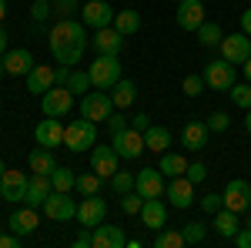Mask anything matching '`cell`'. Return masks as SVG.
<instances>
[{
  "instance_id": "603a6c76",
  "label": "cell",
  "mask_w": 251,
  "mask_h": 248,
  "mask_svg": "<svg viewBox=\"0 0 251 248\" xmlns=\"http://www.w3.org/2000/svg\"><path fill=\"white\" fill-rule=\"evenodd\" d=\"M97 54H121V47H124V34H117V27H100L94 30V37H91Z\"/></svg>"
},
{
  "instance_id": "7402d4cb",
  "label": "cell",
  "mask_w": 251,
  "mask_h": 248,
  "mask_svg": "<svg viewBox=\"0 0 251 248\" xmlns=\"http://www.w3.org/2000/svg\"><path fill=\"white\" fill-rule=\"evenodd\" d=\"M54 84H57V77H54V67H47V64H34V67H30V74H27V91H30L34 97L47 94Z\"/></svg>"
},
{
  "instance_id": "5b68a950",
  "label": "cell",
  "mask_w": 251,
  "mask_h": 248,
  "mask_svg": "<svg viewBox=\"0 0 251 248\" xmlns=\"http://www.w3.org/2000/svg\"><path fill=\"white\" fill-rule=\"evenodd\" d=\"M27 185H30V174L27 171H17V168H7L0 174V198L7 205H20L27 198Z\"/></svg>"
},
{
  "instance_id": "9a60e30c",
  "label": "cell",
  "mask_w": 251,
  "mask_h": 248,
  "mask_svg": "<svg viewBox=\"0 0 251 248\" xmlns=\"http://www.w3.org/2000/svg\"><path fill=\"white\" fill-rule=\"evenodd\" d=\"M225 208L238 211V215L251 208V185L245 181V178H234V181L225 185Z\"/></svg>"
},
{
  "instance_id": "8992f818",
  "label": "cell",
  "mask_w": 251,
  "mask_h": 248,
  "mask_svg": "<svg viewBox=\"0 0 251 248\" xmlns=\"http://www.w3.org/2000/svg\"><path fill=\"white\" fill-rule=\"evenodd\" d=\"M80 114L91 117V121H107V117L114 114V101H111V91H87V94L80 97Z\"/></svg>"
},
{
  "instance_id": "7c38bea8",
  "label": "cell",
  "mask_w": 251,
  "mask_h": 248,
  "mask_svg": "<svg viewBox=\"0 0 251 248\" xmlns=\"http://www.w3.org/2000/svg\"><path fill=\"white\" fill-rule=\"evenodd\" d=\"M114 151H117V158H124V161H137V158L144 154V134L134 131V128L127 124L124 131L114 134Z\"/></svg>"
},
{
  "instance_id": "d6a6232c",
  "label": "cell",
  "mask_w": 251,
  "mask_h": 248,
  "mask_svg": "<svg viewBox=\"0 0 251 248\" xmlns=\"http://www.w3.org/2000/svg\"><path fill=\"white\" fill-rule=\"evenodd\" d=\"M50 185H54V191H64V194H71V191L77 188V174H74V168H54L50 171Z\"/></svg>"
},
{
  "instance_id": "7bdbcfd3",
  "label": "cell",
  "mask_w": 251,
  "mask_h": 248,
  "mask_svg": "<svg viewBox=\"0 0 251 248\" xmlns=\"http://www.w3.org/2000/svg\"><path fill=\"white\" fill-rule=\"evenodd\" d=\"M141 205H144V198H141L137 191L121 194V211H124V215H141Z\"/></svg>"
},
{
  "instance_id": "836d02e7",
  "label": "cell",
  "mask_w": 251,
  "mask_h": 248,
  "mask_svg": "<svg viewBox=\"0 0 251 248\" xmlns=\"http://www.w3.org/2000/svg\"><path fill=\"white\" fill-rule=\"evenodd\" d=\"M194 34H198V44H201V47H218V44L225 40V30H221L218 24H211V20H204Z\"/></svg>"
},
{
  "instance_id": "4316f807",
  "label": "cell",
  "mask_w": 251,
  "mask_h": 248,
  "mask_svg": "<svg viewBox=\"0 0 251 248\" xmlns=\"http://www.w3.org/2000/svg\"><path fill=\"white\" fill-rule=\"evenodd\" d=\"M27 168L34 174H50L54 168H57V158H54V148H44V144H37L34 151L27 154Z\"/></svg>"
},
{
  "instance_id": "8fae6325",
  "label": "cell",
  "mask_w": 251,
  "mask_h": 248,
  "mask_svg": "<svg viewBox=\"0 0 251 248\" xmlns=\"http://www.w3.org/2000/svg\"><path fill=\"white\" fill-rule=\"evenodd\" d=\"M194 185L188 174H177V178H171L168 185H164V194H168V201H171V208H191L194 205Z\"/></svg>"
},
{
  "instance_id": "f35d334b",
  "label": "cell",
  "mask_w": 251,
  "mask_h": 248,
  "mask_svg": "<svg viewBox=\"0 0 251 248\" xmlns=\"http://www.w3.org/2000/svg\"><path fill=\"white\" fill-rule=\"evenodd\" d=\"M204 87H208V84H204V74H188L184 81H181V91H184L188 97H201Z\"/></svg>"
},
{
  "instance_id": "9c48e42d",
  "label": "cell",
  "mask_w": 251,
  "mask_h": 248,
  "mask_svg": "<svg viewBox=\"0 0 251 248\" xmlns=\"http://www.w3.org/2000/svg\"><path fill=\"white\" fill-rule=\"evenodd\" d=\"M40 211H44V218H50V221H71V218H77L74 198L64 194V191H50V198L40 205Z\"/></svg>"
},
{
  "instance_id": "2e32d148",
  "label": "cell",
  "mask_w": 251,
  "mask_h": 248,
  "mask_svg": "<svg viewBox=\"0 0 251 248\" xmlns=\"http://www.w3.org/2000/svg\"><path fill=\"white\" fill-rule=\"evenodd\" d=\"M141 221H144V228L151 231H161L168 225V201L157 194V198H144V205H141Z\"/></svg>"
},
{
  "instance_id": "74e56055",
  "label": "cell",
  "mask_w": 251,
  "mask_h": 248,
  "mask_svg": "<svg viewBox=\"0 0 251 248\" xmlns=\"http://www.w3.org/2000/svg\"><path fill=\"white\" fill-rule=\"evenodd\" d=\"M228 94H231V104H234V108L251 111V81H248V84H234Z\"/></svg>"
},
{
  "instance_id": "f5cc1de1",
  "label": "cell",
  "mask_w": 251,
  "mask_h": 248,
  "mask_svg": "<svg viewBox=\"0 0 251 248\" xmlns=\"http://www.w3.org/2000/svg\"><path fill=\"white\" fill-rule=\"evenodd\" d=\"M241 30H245V34L251 37V7L245 10V14H241Z\"/></svg>"
},
{
  "instance_id": "484cf974",
  "label": "cell",
  "mask_w": 251,
  "mask_h": 248,
  "mask_svg": "<svg viewBox=\"0 0 251 248\" xmlns=\"http://www.w3.org/2000/svg\"><path fill=\"white\" fill-rule=\"evenodd\" d=\"M94 231V245L91 248H124L127 245V238H124V231H121V225H97V228H91Z\"/></svg>"
},
{
  "instance_id": "ee69618b",
  "label": "cell",
  "mask_w": 251,
  "mask_h": 248,
  "mask_svg": "<svg viewBox=\"0 0 251 248\" xmlns=\"http://www.w3.org/2000/svg\"><path fill=\"white\" fill-rule=\"evenodd\" d=\"M80 10V0H54V14L57 17H74Z\"/></svg>"
},
{
  "instance_id": "ac0fdd59",
  "label": "cell",
  "mask_w": 251,
  "mask_h": 248,
  "mask_svg": "<svg viewBox=\"0 0 251 248\" xmlns=\"http://www.w3.org/2000/svg\"><path fill=\"white\" fill-rule=\"evenodd\" d=\"M0 60H3V71H7L10 77H27V74H30V67L37 64L34 54H30L27 47H10Z\"/></svg>"
},
{
  "instance_id": "f546056e",
  "label": "cell",
  "mask_w": 251,
  "mask_h": 248,
  "mask_svg": "<svg viewBox=\"0 0 251 248\" xmlns=\"http://www.w3.org/2000/svg\"><path fill=\"white\" fill-rule=\"evenodd\" d=\"M168 144H171V131L168 128H161V124H151L148 131H144V148L148 151H168Z\"/></svg>"
},
{
  "instance_id": "816d5d0a",
  "label": "cell",
  "mask_w": 251,
  "mask_h": 248,
  "mask_svg": "<svg viewBox=\"0 0 251 248\" xmlns=\"http://www.w3.org/2000/svg\"><path fill=\"white\" fill-rule=\"evenodd\" d=\"M20 242H24V238H20V235H14V231H10V235H0V248H17Z\"/></svg>"
},
{
  "instance_id": "e575fe53",
  "label": "cell",
  "mask_w": 251,
  "mask_h": 248,
  "mask_svg": "<svg viewBox=\"0 0 251 248\" xmlns=\"http://www.w3.org/2000/svg\"><path fill=\"white\" fill-rule=\"evenodd\" d=\"M67 87H71V94H74V97H84L91 87H94V84H91V74H87V71H71Z\"/></svg>"
},
{
  "instance_id": "6f0895ef",
  "label": "cell",
  "mask_w": 251,
  "mask_h": 248,
  "mask_svg": "<svg viewBox=\"0 0 251 248\" xmlns=\"http://www.w3.org/2000/svg\"><path fill=\"white\" fill-rule=\"evenodd\" d=\"M245 128H248V134H251V111H248V117H245Z\"/></svg>"
},
{
  "instance_id": "7a4b0ae2",
  "label": "cell",
  "mask_w": 251,
  "mask_h": 248,
  "mask_svg": "<svg viewBox=\"0 0 251 248\" xmlns=\"http://www.w3.org/2000/svg\"><path fill=\"white\" fill-rule=\"evenodd\" d=\"M94 144H97V124L91 121V117L80 114L64 128V148H67V151L84 154V151H91Z\"/></svg>"
},
{
  "instance_id": "91938a15",
  "label": "cell",
  "mask_w": 251,
  "mask_h": 248,
  "mask_svg": "<svg viewBox=\"0 0 251 248\" xmlns=\"http://www.w3.org/2000/svg\"><path fill=\"white\" fill-rule=\"evenodd\" d=\"M3 74H7V71H3V60H0V77H3Z\"/></svg>"
},
{
  "instance_id": "1f68e13d",
  "label": "cell",
  "mask_w": 251,
  "mask_h": 248,
  "mask_svg": "<svg viewBox=\"0 0 251 248\" xmlns=\"http://www.w3.org/2000/svg\"><path fill=\"white\" fill-rule=\"evenodd\" d=\"M157 168L164 171V178H177V174L188 171V161H184V154H177V151H161V165Z\"/></svg>"
},
{
  "instance_id": "9f6ffc18",
  "label": "cell",
  "mask_w": 251,
  "mask_h": 248,
  "mask_svg": "<svg viewBox=\"0 0 251 248\" xmlns=\"http://www.w3.org/2000/svg\"><path fill=\"white\" fill-rule=\"evenodd\" d=\"M7 17V0H0V20Z\"/></svg>"
},
{
  "instance_id": "db71d44e",
  "label": "cell",
  "mask_w": 251,
  "mask_h": 248,
  "mask_svg": "<svg viewBox=\"0 0 251 248\" xmlns=\"http://www.w3.org/2000/svg\"><path fill=\"white\" fill-rule=\"evenodd\" d=\"M7 54V34H3V27H0V57Z\"/></svg>"
},
{
  "instance_id": "8d00e7d4",
  "label": "cell",
  "mask_w": 251,
  "mask_h": 248,
  "mask_svg": "<svg viewBox=\"0 0 251 248\" xmlns=\"http://www.w3.org/2000/svg\"><path fill=\"white\" fill-rule=\"evenodd\" d=\"M100 185H104V178H100L97 171L77 174V191H80V194H97V191H100Z\"/></svg>"
},
{
  "instance_id": "bcb514c9",
  "label": "cell",
  "mask_w": 251,
  "mask_h": 248,
  "mask_svg": "<svg viewBox=\"0 0 251 248\" xmlns=\"http://www.w3.org/2000/svg\"><path fill=\"white\" fill-rule=\"evenodd\" d=\"M104 124H107V131H111V138H114L117 131H124V128H127V124H131V117H124V114H121V111H117V108H114V114L107 117V121H104Z\"/></svg>"
},
{
  "instance_id": "7dc6e473",
  "label": "cell",
  "mask_w": 251,
  "mask_h": 248,
  "mask_svg": "<svg viewBox=\"0 0 251 248\" xmlns=\"http://www.w3.org/2000/svg\"><path fill=\"white\" fill-rule=\"evenodd\" d=\"M208 128H211V131H228V128H231V117L225 114V111H214V114L208 117Z\"/></svg>"
},
{
  "instance_id": "94428289",
  "label": "cell",
  "mask_w": 251,
  "mask_h": 248,
  "mask_svg": "<svg viewBox=\"0 0 251 248\" xmlns=\"http://www.w3.org/2000/svg\"><path fill=\"white\" fill-rule=\"evenodd\" d=\"M171 3H181V0H171Z\"/></svg>"
},
{
  "instance_id": "f6af8a7d",
  "label": "cell",
  "mask_w": 251,
  "mask_h": 248,
  "mask_svg": "<svg viewBox=\"0 0 251 248\" xmlns=\"http://www.w3.org/2000/svg\"><path fill=\"white\" fill-rule=\"evenodd\" d=\"M201 208L208 211V215H214V211L225 208V194H218V191H211V194H204L201 198Z\"/></svg>"
},
{
  "instance_id": "6da1fadb",
  "label": "cell",
  "mask_w": 251,
  "mask_h": 248,
  "mask_svg": "<svg viewBox=\"0 0 251 248\" xmlns=\"http://www.w3.org/2000/svg\"><path fill=\"white\" fill-rule=\"evenodd\" d=\"M47 44H50V54H54L57 64L74 67V64H80L84 51H87V24L84 20H74V17H60L50 27Z\"/></svg>"
},
{
  "instance_id": "ffe728a7",
  "label": "cell",
  "mask_w": 251,
  "mask_h": 248,
  "mask_svg": "<svg viewBox=\"0 0 251 248\" xmlns=\"http://www.w3.org/2000/svg\"><path fill=\"white\" fill-rule=\"evenodd\" d=\"M208 134H211L208 121H188V124L181 128V148H184V151H201V148L208 144Z\"/></svg>"
},
{
  "instance_id": "d4e9b609",
  "label": "cell",
  "mask_w": 251,
  "mask_h": 248,
  "mask_svg": "<svg viewBox=\"0 0 251 248\" xmlns=\"http://www.w3.org/2000/svg\"><path fill=\"white\" fill-rule=\"evenodd\" d=\"M50 174H30V185H27V198H24V205H30V208H40L47 198H50Z\"/></svg>"
},
{
  "instance_id": "52a82bcc",
  "label": "cell",
  "mask_w": 251,
  "mask_h": 248,
  "mask_svg": "<svg viewBox=\"0 0 251 248\" xmlns=\"http://www.w3.org/2000/svg\"><path fill=\"white\" fill-rule=\"evenodd\" d=\"M114 7L107 0H87L80 3V20L87 24V30H100V27H111L114 24Z\"/></svg>"
},
{
  "instance_id": "d590c367",
  "label": "cell",
  "mask_w": 251,
  "mask_h": 248,
  "mask_svg": "<svg viewBox=\"0 0 251 248\" xmlns=\"http://www.w3.org/2000/svg\"><path fill=\"white\" fill-rule=\"evenodd\" d=\"M181 235H184V245H201L204 235H208V225H204V221H188V225L181 228Z\"/></svg>"
},
{
  "instance_id": "30bf717a",
  "label": "cell",
  "mask_w": 251,
  "mask_h": 248,
  "mask_svg": "<svg viewBox=\"0 0 251 248\" xmlns=\"http://www.w3.org/2000/svg\"><path fill=\"white\" fill-rule=\"evenodd\" d=\"M218 51H221V57L228 60V64H245L251 57V37L245 30H238V34H225V40L218 44Z\"/></svg>"
},
{
  "instance_id": "cb8c5ba5",
  "label": "cell",
  "mask_w": 251,
  "mask_h": 248,
  "mask_svg": "<svg viewBox=\"0 0 251 248\" xmlns=\"http://www.w3.org/2000/svg\"><path fill=\"white\" fill-rule=\"evenodd\" d=\"M37 225H40V215H37V208H30V205H24V208H17L14 215H10V231L20 235V238L34 235Z\"/></svg>"
},
{
  "instance_id": "ab89813d",
  "label": "cell",
  "mask_w": 251,
  "mask_h": 248,
  "mask_svg": "<svg viewBox=\"0 0 251 248\" xmlns=\"http://www.w3.org/2000/svg\"><path fill=\"white\" fill-rule=\"evenodd\" d=\"M154 245L157 248H184V235L181 231H157V238H154Z\"/></svg>"
},
{
  "instance_id": "f907efd6",
  "label": "cell",
  "mask_w": 251,
  "mask_h": 248,
  "mask_svg": "<svg viewBox=\"0 0 251 248\" xmlns=\"http://www.w3.org/2000/svg\"><path fill=\"white\" fill-rule=\"evenodd\" d=\"M238 248H251V228H238V235L231 238Z\"/></svg>"
},
{
  "instance_id": "6125c7cd",
  "label": "cell",
  "mask_w": 251,
  "mask_h": 248,
  "mask_svg": "<svg viewBox=\"0 0 251 248\" xmlns=\"http://www.w3.org/2000/svg\"><path fill=\"white\" fill-rule=\"evenodd\" d=\"M248 228H251V218H248Z\"/></svg>"
},
{
  "instance_id": "b9f144b4",
  "label": "cell",
  "mask_w": 251,
  "mask_h": 248,
  "mask_svg": "<svg viewBox=\"0 0 251 248\" xmlns=\"http://www.w3.org/2000/svg\"><path fill=\"white\" fill-rule=\"evenodd\" d=\"M111 188H114L117 194L134 191V174H131V171H114V178H111Z\"/></svg>"
},
{
  "instance_id": "4dcf8cb0",
  "label": "cell",
  "mask_w": 251,
  "mask_h": 248,
  "mask_svg": "<svg viewBox=\"0 0 251 248\" xmlns=\"http://www.w3.org/2000/svg\"><path fill=\"white\" fill-rule=\"evenodd\" d=\"M114 27H117V34H124V37H134L137 30H141V14L137 10H117L114 14Z\"/></svg>"
},
{
  "instance_id": "5bb4252c",
  "label": "cell",
  "mask_w": 251,
  "mask_h": 248,
  "mask_svg": "<svg viewBox=\"0 0 251 248\" xmlns=\"http://www.w3.org/2000/svg\"><path fill=\"white\" fill-rule=\"evenodd\" d=\"M91 171H97L104 181H111L117 171V151L114 144H94L91 148Z\"/></svg>"
},
{
  "instance_id": "c3c4849f",
  "label": "cell",
  "mask_w": 251,
  "mask_h": 248,
  "mask_svg": "<svg viewBox=\"0 0 251 248\" xmlns=\"http://www.w3.org/2000/svg\"><path fill=\"white\" fill-rule=\"evenodd\" d=\"M188 178H191L194 185H201V181H204V178H208V168H204V165H201V161H191V165H188Z\"/></svg>"
},
{
  "instance_id": "3957f363",
  "label": "cell",
  "mask_w": 251,
  "mask_h": 248,
  "mask_svg": "<svg viewBox=\"0 0 251 248\" xmlns=\"http://www.w3.org/2000/svg\"><path fill=\"white\" fill-rule=\"evenodd\" d=\"M87 74H91V84L97 91H111L121 81V60H117V54H97L87 67Z\"/></svg>"
},
{
  "instance_id": "681fc988",
  "label": "cell",
  "mask_w": 251,
  "mask_h": 248,
  "mask_svg": "<svg viewBox=\"0 0 251 248\" xmlns=\"http://www.w3.org/2000/svg\"><path fill=\"white\" fill-rule=\"evenodd\" d=\"M151 124H154V121H151V114H144V111H137V114H131V128H134V131H148V128H151Z\"/></svg>"
},
{
  "instance_id": "e0dca14e",
  "label": "cell",
  "mask_w": 251,
  "mask_h": 248,
  "mask_svg": "<svg viewBox=\"0 0 251 248\" xmlns=\"http://www.w3.org/2000/svg\"><path fill=\"white\" fill-rule=\"evenodd\" d=\"M134 191L141 198H157L164 194V171L161 168H144L134 174Z\"/></svg>"
},
{
  "instance_id": "277c9868",
  "label": "cell",
  "mask_w": 251,
  "mask_h": 248,
  "mask_svg": "<svg viewBox=\"0 0 251 248\" xmlns=\"http://www.w3.org/2000/svg\"><path fill=\"white\" fill-rule=\"evenodd\" d=\"M40 111L47 117H67L74 111V94L67 84H54L47 94H40Z\"/></svg>"
},
{
  "instance_id": "4fadbf2b",
  "label": "cell",
  "mask_w": 251,
  "mask_h": 248,
  "mask_svg": "<svg viewBox=\"0 0 251 248\" xmlns=\"http://www.w3.org/2000/svg\"><path fill=\"white\" fill-rule=\"evenodd\" d=\"M104 218H107V201L97 194H84V201L77 205V221L84 228H97Z\"/></svg>"
},
{
  "instance_id": "83f0119b",
  "label": "cell",
  "mask_w": 251,
  "mask_h": 248,
  "mask_svg": "<svg viewBox=\"0 0 251 248\" xmlns=\"http://www.w3.org/2000/svg\"><path fill=\"white\" fill-rule=\"evenodd\" d=\"M134 97H137V84H134V81H127V77H121L114 87H111V101H114L117 111L131 108V104H134Z\"/></svg>"
},
{
  "instance_id": "ba28073f",
  "label": "cell",
  "mask_w": 251,
  "mask_h": 248,
  "mask_svg": "<svg viewBox=\"0 0 251 248\" xmlns=\"http://www.w3.org/2000/svg\"><path fill=\"white\" fill-rule=\"evenodd\" d=\"M204 84L211 91H231L234 87V64H228L225 57L208 60L204 64Z\"/></svg>"
},
{
  "instance_id": "f1b7e54d",
  "label": "cell",
  "mask_w": 251,
  "mask_h": 248,
  "mask_svg": "<svg viewBox=\"0 0 251 248\" xmlns=\"http://www.w3.org/2000/svg\"><path fill=\"white\" fill-rule=\"evenodd\" d=\"M214 231H218V235H221V238H234V235H238V228H241V225H238V211H228V208H221V211H214Z\"/></svg>"
},
{
  "instance_id": "60d3db41",
  "label": "cell",
  "mask_w": 251,
  "mask_h": 248,
  "mask_svg": "<svg viewBox=\"0 0 251 248\" xmlns=\"http://www.w3.org/2000/svg\"><path fill=\"white\" fill-rule=\"evenodd\" d=\"M50 14H54V3H50V0H34V3H30V20H34V24L50 20Z\"/></svg>"
},
{
  "instance_id": "680465c9",
  "label": "cell",
  "mask_w": 251,
  "mask_h": 248,
  "mask_svg": "<svg viewBox=\"0 0 251 248\" xmlns=\"http://www.w3.org/2000/svg\"><path fill=\"white\" fill-rule=\"evenodd\" d=\"M3 171H7V165H3V161H0V174H3Z\"/></svg>"
},
{
  "instance_id": "11a10c76",
  "label": "cell",
  "mask_w": 251,
  "mask_h": 248,
  "mask_svg": "<svg viewBox=\"0 0 251 248\" xmlns=\"http://www.w3.org/2000/svg\"><path fill=\"white\" fill-rule=\"evenodd\" d=\"M241 71H245V77H248V81H251V57L245 60V64H241Z\"/></svg>"
},
{
  "instance_id": "44dd1931",
  "label": "cell",
  "mask_w": 251,
  "mask_h": 248,
  "mask_svg": "<svg viewBox=\"0 0 251 248\" xmlns=\"http://www.w3.org/2000/svg\"><path fill=\"white\" fill-rule=\"evenodd\" d=\"M201 24H204V3L201 0H181L177 3V27L194 34Z\"/></svg>"
},
{
  "instance_id": "d6986e66",
  "label": "cell",
  "mask_w": 251,
  "mask_h": 248,
  "mask_svg": "<svg viewBox=\"0 0 251 248\" xmlns=\"http://www.w3.org/2000/svg\"><path fill=\"white\" fill-rule=\"evenodd\" d=\"M34 138L44 148H60L64 144V124H60V117L44 114V121H37V128H34Z\"/></svg>"
}]
</instances>
